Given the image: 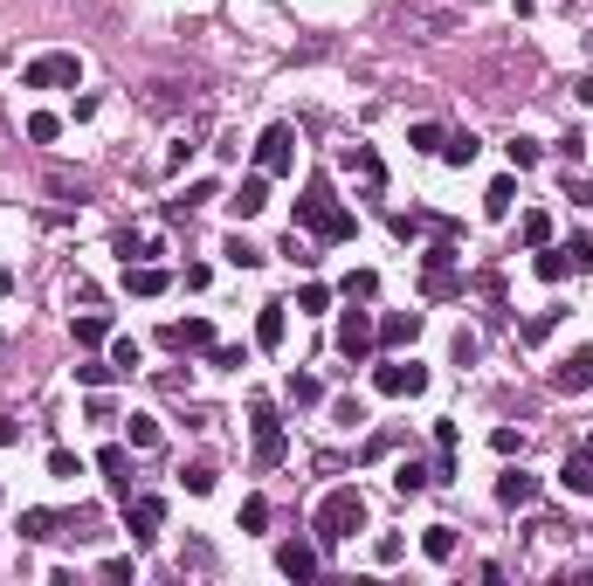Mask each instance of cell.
Here are the masks:
<instances>
[{"label":"cell","instance_id":"obj_1","mask_svg":"<svg viewBox=\"0 0 593 586\" xmlns=\"http://www.w3.org/2000/svg\"><path fill=\"white\" fill-rule=\"evenodd\" d=\"M366 525V497L345 483V490H325V504H317V545H345V538Z\"/></svg>","mask_w":593,"mask_h":586},{"label":"cell","instance_id":"obj_2","mask_svg":"<svg viewBox=\"0 0 593 586\" xmlns=\"http://www.w3.org/2000/svg\"><path fill=\"white\" fill-rule=\"evenodd\" d=\"M83 83V62L77 55H62V49H49V55H35L21 69V90H77Z\"/></svg>","mask_w":593,"mask_h":586},{"label":"cell","instance_id":"obj_3","mask_svg":"<svg viewBox=\"0 0 593 586\" xmlns=\"http://www.w3.org/2000/svg\"><path fill=\"white\" fill-rule=\"evenodd\" d=\"M249 421H256V462H262V469H276V462L290 455V435H284V421H276V407L256 400V407H249Z\"/></svg>","mask_w":593,"mask_h":586},{"label":"cell","instance_id":"obj_4","mask_svg":"<svg viewBox=\"0 0 593 586\" xmlns=\"http://www.w3.org/2000/svg\"><path fill=\"white\" fill-rule=\"evenodd\" d=\"M290 166H297V132L290 125H269L256 138V173H290Z\"/></svg>","mask_w":593,"mask_h":586},{"label":"cell","instance_id":"obj_5","mask_svg":"<svg viewBox=\"0 0 593 586\" xmlns=\"http://www.w3.org/2000/svg\"><path fill=\"white\" fill-rule=\"evenodd\" d=\"M373 338H380L373 311H345V318H338V359H352V366H359L366 352H373Z\"/></svg>","mask_w":593,"mask_h":586},{"label":"cell","instance_id":"obj_6","mask_svg":"<svg viewBox=\"0 0 593 586\" xmlns=\"http://www.w3.org/2000/svg\"><path fill=\"white\" fill-rule=\"evenodd\" d=\"M373 387H380V394H393V400H414L421 387H428V366H414V359H387V366L373 373Z\"/></svg>","mask_w":593,"mask_h":586},{"label":"cell","instance_id":"obj_7","mask_svg":"<svg viewBox=\"0 0 593 586\" xmlns=\"http://www.w3.org/2000/svg\"><path fill=\"white\" fill-rule=\"evenodd\" d=\"M552 387L559 394H593V346H572L559 366H552Z\"/></svg>","mask_w":593,"mask_h":586},{"label":"cell","instance_id":"obj_8","mask_svg":"<svg viewBox=\"0 0 593 586\" xmlns=\"http://www.w3.org/2000/svg\"><path fill=\"white\" fill-rule=\"evenodd\" d=\"M338 166H345V173H352L366 193L387 187V166H380V152H373V145H345V152H338Z\"/></svg>","mask_w":593,"mask_h":586},{"label":"cell","instance_id":"obj_9","mask_svg":"<svg viewBox=\"0 0 593 586\" xmlns=\"http://www.w3.org/2000/svg\"><path fill=\"white\" fill-rule=\"evenodd\" d=\"M262 208H269V173H249V180L228 193V214H235V221H256Z\"/></svg>","mask_w":593,"mask_h":586},{"label":"cell","instance_id":"obj_10","mask_svg":"<svg viewBox=\"0 0 593 586\" xmlns=\"http://www.w3.org/2000/svg\"><path fill=\"white\" fill-rule=\"evenodd\" d=\"M166 525V497H125V532L131 538H152Z\"/></svg>","mask_w":593,"mask_h":586},{"label":"cell","instance_id":"obj_11","mask_svg":"<svg viewBox=\"0 0 593 586\" xmlns=\"http://www.w3.org/2000/svg\"><path fill=\"white\" fill-rule=\"evenodd\" d=\"M159 338H166L173 352H214V324H207V318H186V324H166Z\"/></svg>","mask_w":593,"mask_h":586},{"label":"cell","instance_id":"obj_12","mask_svg":"<svg viewBox=\"0 0 593 586\" xmlns=\"http://www.w3.org/2000/svg\"><path fill=\"white\" fill-rule=\"evenodd\" d=\"M559 483H566L572 497H593V449H587V442H580V449L559 462Z\"/></svg>","mask_w":593,"mask_h":586},{"label":"cell","instance_id":"obj_13","mask_svg":"<svg viewBox=\"0 0 593 586\" xmlns=\"http://www.w3.org/2000/svg\"><path fill=\"white\" fill-rule=\"evenodd\" d=\"M531 497H539V476H531V469H504V483H497V504H504V510H524Z\"/></svg>","mask_w":593,"mask_h":586},{"label":"cell","instance_id":"obj_14","mask_svg":"<svg viewBox=\"0 0 593 586\" xmlns=\"http://www.w3.org/2000/svg\"><path fill=\"white\" fill-rule=\"evenodd\" d=\"M325 208H332V180H310V187L297 193V228H317Z\"/></svg>","mask_w":593,"mask_h":586},{"label":"cell","instance_id":"obj_15","mask_svg":"<svg viewBox=\"0 0 593 586\" xmlns=\"http://www.w3.org/2000/svg\"><path fill=\"white\" fill-rule=\"evenodd\" d=\"M400 21L421 28V35H449L456 28V7H400Z\"/></svg>","mask_w":593,"mask_h":586},{"label":"cell","instance_id":"obj_16","mask_svg":"<svg viewBox=\"0 0 593 586\" xmlns=\"http://www.w3.org/2000/svg\"><path fill=\"white\" fill-rule=\"evenodd\" d=\"M125 290L131 297H166V290H173V276L152 269V263H138V269H125Z\"/></svg>","mask_w":593,"mask_h":586},{"label":"cell","instance_id":"obj_17","mask_svg":"<svg viewBox=\"0 0 593 586\" xmlns=\"http://www.w3.org/2000/svg\"><path fill=\"white\" fill-rule=\"evenodd\" d=\"M276 573H290V580H310V573H317V552H310V545H276Z\"/></svg>","mask_w":593,"mask_h":586},{"label":"cell","instance_id":"obj_18","mask_svg":"<svg viewBox=\"0 0 593 586\" xmlns=\"http://www.w3.org/2000/svg\"><path fill=\"white\" fill-rule=\"evenodd\" d=\"M284 331H290V311H284V304H262V318H256V338H262L269 352H276V346H284Z\"/></svg>","mask_w":593,"mask_h":586},{"label":"cell","instance_id":"obj_19","mask_svg":"<svg viewBox=\"0 0 593 586\" xmlns=\"http://www.w3.org/2000/svg\"><path fill=\"white\" fill-rule=\"evenodd\" d=\"M421 552H428L435 566H449L456 559V525H428V532H421Z\"/></svg>","mask_w":593,"mask_h":586},{"label":"cell","instance_id":"obj_20","mask_svg":"<svg viewBox=\"0 0 593 586\" xmlns=\"http://www.w3.org/2000/svg\"><path fill=\"white\" fill-rule=\"evenodd\" d=\"M380 338H387V346H414V338H421V311H393V318L380 324Z\"/></svg>","mask_w":593,"mask_h":586},{"label":"cell","instance_id":"obj_21","mask_svg":"<svg viewBox=\"0 0 593 586\" xmlns=\"http://www.w3.org/2000/svg\"><path fill=\"white\" fill-rule=\"evenodd\" d=\"M97 469H103V476H111V483H118V490L131 497V476H125V469H131V455L118 449V442H103V449H97Z\"/></svg>","mask_w":593,"mask_h":586},{"label":"cell","instance_id":"obj_22","mask_svg":"<svg viewBox=\"0 0 593 586\" xmlns=\"http://www.w3.org/2000/svg\"><path fill=\"white\" fill-rule=\"evenodd\" d=\"M284 394H290V407H317V400H325V379L317 373H290Z\"/></svg>","mask_w":593,"mask_h":586},{"label":"cell","instance_id":"obj_23","mask_svg":"<svg viewBox=\"0 0 593 586\" xmlns=\"http://www.w3.org/2000/svg\"><path fill=\"white\" fill-rule=\"evenodd\" d=\"M118 256H125V263H131V256L145 263V256H159V235H152V228H125V235H118Z\"/></svg>","mask_w":593,"mask_h":586},{"label":"cell","instance_id":"obj_24","mask_svg":"<svg viewBox=\"0 0 593 586\" xmlns=\"http://www.w3.org/2000/svg\"><path fill=\"white\" fill-rule=\"evenodd\" d=\"M180 483H186V497H207V490H214V462H207V455H194V462L180 469Z\"/></svg>","mask_w":593,"mask_h":586},{"label":"cell","instance_id":"obj_25","mask_svg":"<svg viewBox=\"0 0 593 586\" xmlns=\"http://www.w3.org/2000/svg\"><path fill=\"white\" fill-rule=\"evenodd\" d=\"M21 538H62V517L55 510H21Z\"/></svg>","mask_w":593,"mask_h":586},{"label":"cell","instance_id":"obj_26","mask_svg":"<svg viewBox=\"0 0 593 586\" xmlns=\"http://www.w3.org/2000/svg\"><path fill=\"white\" fill-rule=\"evenodd\" d=\"M504 159H511L517 173H531V166L545 159V145H539V138H511V145H504Z\"/></svg>","mask_w":593,"mask_h":586},{"label":"cell","instance_id":"obj_27","mask_svg":"<svg viewBox=\"0 0 593 586\" xmlns=\"http://www.w3.org/2000/svg\"><path fill=\"white\" fill-rule=\"evenodd\" d=\"M517 241H524V248H545V241H552V214H524V221H517Z\"/></svg>","mask_w":593,"mask_h":586},{"label":"cell","instance_id":"obj_28","mask_svg":"<svg viewBox=\"0 0 593 586\" xmlns=\"http://www.w3.org/2000/svg\"><path fill=\"white\" fill-rule=\"evenodd\" d=\"M476 152H483V145H476V132H456V138H441V159H449V166H469Z\"/></svg>","mask_w":593,"mask_h":586},{"label":"cell","instance_id":"obj_29","mask_svg":"<svg viewBox=\"0 0 593 586\" xmlns=\"http://www.w3.org/2000/svg\"><path fill=\"white\" fill-rule=\"evenodd\" d=\"M125 442H131V449H159V421H152V414H131Z\"/></svg>","mask_w":593,"mask_h":586},{"label":"cell","instance_id":"obj_30","mask_svg":"<svg viewBox=\"0 0 593 586\" xmlns=\"http://www.w3.org/2000/svg\"><path fill=\"white\" fill-rule=\"evenodd\" d=\"M42 187H49L55 200H83V193H90V180H83V173H49Z\"/></svg>","mask_w":593,"mask_h":586},{"label":"cell","instance_id":"obj_31","mask_svg":"<svg viewBox=\"0 0 593 586\" xmlns=\"http://www.w3.org/2000/svg\"><path fill=\"white\" fill-rule=\"evenodd\" d=\"M221 256H228L235 269H262V248H256V241H242V235H228V241H221Z\"/></svg>","mask_w":593,"mask_h":586},{"label":"cell","instance_id":"obj_32","mask_svg":"<svg viewBox=\"0 0 593 586\" xmlns=\"http://www.w3.org/2000/svg\"><path fill=\"white\" fill-rule=\"evenodd\" d=\"M511 200H517L511 180H490V193H483V214H490V221H504V214H511Z\"/></svg>","mask_w":593,"mask_h":586},{"label":"cell","instance_id":"obj_33","mask_svg":"<svg viewBox=\"0 0 593 586\" xmlns=\"http://www.w3.org/2000/svg\"><path fill=\"white\" fill-rule=\"evenodd\" d=\"M235 525H242V532H262V525H269V497H242Z\"/></svg>","mask_w":593,"mask_h":586},{"label":"cell","instance_id":"obj_34","mask_svg":"<svg viewBox=\"0 0 593 586\" xmlns=\"http://www.w3.org/2000/svg\"><path fill=\"white\" fill-rule=\"evenodd\" d=\"M28 138H35V145H55V138H62V118H55V110H35V118H28Z\"/></svg>","mask_w":593,"mask_h":586},{"label":"cell","instance_id":"obj_35","mask_svg":"<svg viewBox=\"0 0 593 586\" xmlns=\"http://www.w3.org/2000/svg\"><path fill=\"white\" fill-rule=\"evenodd\" d=\"M393 490H400V497H421V490H428V469H421V462H400V469H393Z\"/></svg>","mask_w":593,"mask_h":586},{"label":"cell","instance_id":"obj_36","mask_svg":"<svg viewBox=\"0 0 593 586\" xmlns=\"http://www.w3.org/2000/svg\"><path fill=\"white\" fill-rule=\"evenodd\" d=\"M77 379L90 387V394H97V387H111V379H118V366H111V359H83V366H77Z\"/></svg>","mask_w":593,"mask_h":586},{"label":"cell","instance_id":"obj_37","mask_svg":"<svg viewBox=\"0 0 593 586\" xmlns=\"http://www.w3.org/2000/svg\"><path fill=\"white\" fill-rule=\"evenodd\" d=\"M559 318H566V311H539V318L524 324L517 338H524V346H539V338H552V331H559Z\"/></svg>","mask_w":593,"mask_h":586},{"label":"cell","instance_id":"obj_38","mask_svg":"<svg viewBox=\"0 0 593 586\" xmlns=\"http://www.w3.org/2000/svg\"><path fill=\"white\" fill-rule=\"evenodd\" d=\"M111 366H118V373H138V366H145V352L131 346V338H111Z\"/></svg>","mask_w":593,"mask_h":586},{"label":"cell","instance_id":"obj_39","mask_svg":"<svg viewBox=\"0 0 593 586\" xmlns=\"http://www.w3.org/2000/svg\"><path fill=\"white\" fill-rule=\"evenodd\" d=\"M539 276H545V283H559V276H572L566 248H552V241H545V256H539Z\"/></svg>","mask_w":593,"mask_h":586},{"label":"cell","instance_id":"obj_40","mask_svg":"<svg viewBox=\"0 0 593 586\" xmlns=\"http://www.w3.org/2000/svg\"><path fill=\"white\" fill-rule=\"evenodd\" d=\"M408 145H414V152H441V125H428V118L408 125Z\"/></svg>","mask_w":593,"mask_h":586},{"label":"cell","instance_id":"obj_41","mask_svg":"<svg viewBox=\"0 0 593 586\" xmlns=\"http://www.w3.org/2000/svg\"><path fill=\"white\" fill-rule=\"evenodd\" d=\"M49 476H55V483H77V476H83V462H77L70 449H49Z\"/></svg>","mask_w":593,"mask_h":586},{"label":"cell","instance_id":"obj_42","mask_svg":"<svg viewBox=\"0 0 593 586\" xmlns=\"http://www.w3.org/2000/svg\"><path fill=\"white\" fill-rule=\"evenodd\" d=\"M103 338H111V318H97V311L77 318V346H103Z\"/></svg>","mask_w":593,"mask_h":586},{"label":"cell","instance_id":"obj_43","mask_svg":"<svg viewBox=\"0 0 593 586\" xmlns=\"http://www.w3.org/2000/svg\"><path fill=\"white\" fill-rule=\"evenodd\" d=\"M476 331H456V338H449V359H456V366H476Z\"/></svg>","mask_w":593,"mask_h":586},{"label":"cell","instance_id":"obj_44","mask_svg":"<svg viewBox=\"0 0 593 586\" xmlns=\"http://www.w3.org/2000/svg\"><path fill=\"white\" fill-rule=\"evenodd\" d=\"M201 200H214V180H194V187H186L180 200H173V214H194Z\"/></svg>","mask_w":593,"mask_h":586},{"label":"cell","instance_id":"obj_45","mask_svg":"<svg viewBox=\"0 0 593 586\" xmlns=\"http://www.w3.org/2000/svg\"><path fill=\"white\" fill-rule=\"evenodd\" d=\"M559 248H566L572 269H593V235H572V241H559Z\"/></svg>","mask_w":593,"mask_h":586},{"label":"cell","instance_id":"obj_46","mask_svg":"<svg viewBox=\"0 0 593 586\" xmlns=\"http://www.w3.org/2000/svg\"><path fill=\"white\" fill-rule=\"evenodd\" d=\"M207 359H214L221 373H242V366H249V352H242V346H214V352H207Z\"/></svg>","mask_w":593,"mask_h":586},{"label":"cell","instance_id":"obj_47","mask_svg":"<svg viewBox=\"0 0 593 586\" xmlns=\"http://www.w3.org/2000/svg\"><path fill=\"white\" fill-rule=\"evenodd\" d=\"M373 290H380V276H373V269H352V276H345V297H359V304H366Z\"/></svg>","mask_w":593,"mask_h":586},{"label":"cell","instance_id":"obj_48","mask_svg":"<svg viewBox=\"0 0 593 586\" xmlns=\"http://www.w3.org/2000/svg\"><path fill=\"white\" fill-rule=\"evenodd\" d=\"M325 304H332V290H325V283H304V290H297V311H325Z\"/></svg>","mask_w":593,"mask_h":586},{"label":"cell","instance_id":"obj_49","mask_svg":"<svg viewBox=\"0 0 593 586\" xmlns=\"http://www.w3.org/2000/svg\"><path fill=\"white\" fill-rule=\"evenodd\" d=\"M490 449H497V455H517V449H524V435H517V427H497Z\"/></svg>","mask_w":593,"mask_h":586},{"label":"cell","instance_id":"obj_50","mask_svg":"<svg viewBox=\"0 0 593 586\" xmlns=\"http://www.w3.org/2000/svg\"><path fill=\"white\" fill-rule=\"evenodd\" d=\"M332 421H345V427H359V421H366V407H359V400H338V407H332Z\"/></svg>","mask_w":593,"mask_h":586},{"label":"cell","instance_id":"obj_51","mask_svg":"<svg viewBox=\"0 0 593 586\" xmlns=\"http://www.w3.org/2000/svg\"><path fill=\"white\" fill-rule=\"evenodd\" d=\"M186 566H194V573H207V566H214V559H207V545H186V552H180V573H186Z\"/></svg>","mask_w":593,"mask_h":586},{"label":"cell","instance_id":"obj_52","mask_svg":"<svg viewBox=\"0 0 593 586\" xmlns=\"http://www.w3.org/2000/svg\"><path fill=\"white\" fill-rule=\"evenodd\" d=\"M14 442H21V427H14L7 414H0V449H14Z\"/></svg>","mask_w":593,"mask_h":586},{"label":"cell","instance_id":"obj_53","mask_svg":"<svg viewBox=\"0 0 593 586\" xmlns=\"http://www.w3.org/2000/svg\"><path fill=\"white\" fill-rule=\"evenodd\" d=\"M572 97H580V104H593V69H587L580 83H572Z\"/></svg>","mask_w":593,"mask_h":586},{"label":"cell","instance_id":"obj_54","mask_svg":"<svg viewBox=\"0 0 593 586\" xmlns=\"http://www.w3.org/2000/svg\"><path fill=\"white\" fill-rule=\"evenodd\" d=\"M0 290H14V276H7V269H0Z\"/></svg>","mask_w":593,"mask_h":586},{"label":"cell","instance_id":"obj_55","mask_svg":"<svg viewBox=\"0 0 593 586\" xmlns=\"http://www.w3.org/2000/svg\"><path fill=\"white\" fill-rule=\"evenodd\" d=\"M0 346H7V338H0Z\"/></svg>","mask_w":593,"mask_h":586},{"label":"cell","instance_id":"obj_56","mask_svg":"<svg viewBox=\"0 0 593 586\" xmlns=\"http://www.w3.org/2000/svg\"><path fill=\"white\" fill-rule=\"evenodd\" d=\"M0 497H7V490H0Z\"/></svg>","mask_w":593,"mask_h":586},{"label":"cell","instance_id":"obj_57","mask_svg":"<svg viewBox=\"0 0 593 586\" xmlns=\"http://www.w3.org/2000/svg\"><path fill=\"white\" fill-rule=\"evenodd\" d=\"M587 449H593V442H587Z\"/></svg>","mask_w":593,"mask_h":586}]
</instances>
